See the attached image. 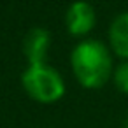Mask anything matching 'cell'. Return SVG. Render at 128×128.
I'll list each match as a JSON object with an SVG mask.
<instances>
[{"instance_id":"277c9868","label":"cell","mask_w":128,"mask_h":128,"mask_svg":"<svg viewBox=\"0 0 128 128\" xmlns=\"http://www.w3.org/2000/svg\"><path fill=\"white\" fill-rule=\"evenodd\" d=\"M49 46H51L49 32L44 28H32L25 35V40H23V53L28 65L46 63Z\"/></svg>"},{"instance_id":"8992f818","label":"cell","mask_w":128,"mask_h":128,"mask_svg":"<svg viewBox=\"0 0 128 128\" xmlns=\"http://www.w3.org/2000/svg\"><path fill=\"white\" fill-rule=\"evenodd\" d=\"M112 82L118 88V91L128 95V62H121L118 67H114Z\"/></svg>"},{"instance_id":"6da1fadb","label":"cell","mask_w":128,"mask_h":128,"mask_svg":"<svg viewBox=\"0 0 128 128\" xmlns=\"http://www.w3.org/2000/svg\"><path fill=\"white\" fill-rule=\"evenodd\" d=\"M70 65L77 82L86 90L102 88L114 72L110 49L96 39L81 40L70 53Z\"/></svg>"},{"instance_id":"5b68a950","label":"cell","mask_w":128,"mask_h":128,"mask_svg":"<svg viewBox=\"0 0 128 128\" xmlns=\"http://www.w3.org/2000/svg\"><path fill=\"white\" fill-rule=\"evenodd\" d=\"M109 44L112 53L128 62V11L114 18L109 26Z\"/></svg>"},{"instance_id":"7a4b0ae2","label":"cell","mask_w":128,"mask_h":128,"mask_svg":"<svg viewBox=\"0 0 128 128\" xmlns=\"http://www.w3.org/2000/svg\"><path fill=\"white\" fill-rule=\"evenodd\" d=\"M21 84L26 95L39 104H54L65 95L63 77L48 63L28 65L21 74Z\"/></svg>"},{"instance_id":"3957f363","label":"cell","mask_w":128,"mask_h":128,"mask_svg":"<svg viewBox=\"0 0 128 128\" xmlns=\"http://www.w3.org/2000/svg\"><path fill=\"white\" fill-rule=\"evenodd\" d=\"M96 23V12L93 6L84 0H76L67 9L65 16V25L70 35L74 37H82L93 30Z\"/></svg>"},{"instance_id":"52a82bcc","label":"cell","mask_w":128,"mask_h":128,"mask_svg":"<svg viewBox=\"0 0 128 128\" xmlns=\"http://www.w3.org/2000/svg\"><path fill=\"white\" fill-rule=\"evenodd\" d=\"M126 128H128V119H126Z\"/></svg>"}]
</instances>
